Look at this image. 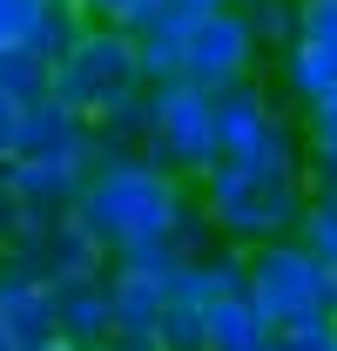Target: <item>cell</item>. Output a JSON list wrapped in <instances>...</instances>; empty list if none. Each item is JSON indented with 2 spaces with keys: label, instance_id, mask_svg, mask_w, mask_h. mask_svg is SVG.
<instances>
[{
  "label": "cell",
  "instance_id": "cell-1",
  "mask_svg": "<svg viewBox=\"0 0 337 351\" xmlns=\"http://www.w3.org/2000/svg\"><path fill=\"white\" fill-rule=\"evenodd\" d=\"M189 196H196V182H182L175 169L135 156V149H101V162L88 169L82 196H75V217L108 257H128L142 243H168Z\"/></svg>",
  "mask_w": 337,
  "mask_h": 351
},
{
  "label": "cell",
  "instance_id": "cell-2",
  "mask_svg": "<svg viewBox=\"0 0 337 351\" xmlns=\"http://www.w3.org/2000/svg\"><path fill=\"white\" fill-rule=\"evenodd\" d=\"M303 196H310V176L303 162H263V156H216L210 176H196V203L223 243L256 250L270 237H297L303 217Z\"/></svg>",
  "mask_w": 337,
  "mask_h": 351
},
{
  "label": "cell",
  "instance_id": "cell-3",
  "mask_svg": "<svg viewBox=\"0 0 337 351\" xmlns=\"http://www.w3.org/2000/svg\"><path fill=\"white\" fill-rule=\"evenodd\" d=\"M135 88H149L135 27H101V21H88L82 34L54 54V88H47V95H54L61 108H75L82 122H101L108 108H122Z\"/></svg>",
  "mask_w": 337,
  "mask_h": 351
},
{
  "label": "cell",
  "instance_id": "cell-4",
  "mask_svg": "<svg viewBox=\"0 0 337 351\" xmlns=\"http://www.w3.org/2000/svg\"><path fill=\"white\" fill-rule=\"evenodd\" d=\"M243 298L263 311L270 331L310 324L331 311V263L310 257L297 237H270V243L243 250Z\"/></svg>",
  "mask_w": 337,
  "mask_h": 351
},
{
  "label": "cell",
  "instance_id": "cell-5",
  "mask_svg": "<svg viewBox=\"0 0 337 351\" xmlns=\"http://www.w3.org/2000/svg\"><path fill=\"white\" fill-rule=\"evenodd\" d=\"M142 156L175 169L182 182L210 176V162L223 156L216 149V95L210 88H196L189 75L149 82V142H142Z\"/></svg>",
  "mask_w": 337,
  "mask_h": 351
},
{
  "label": "cell",
  "instance_id": "cell-6",
  "mask_svg": "<svg viewBox=\"0 0 337 351\" xmlns=\"http://www.w3.org/2000/svg\"><path fill=\"white\" fill-rule=\"evenodd\" d=\"M216 149L223 156H263V162H303V129L284 108L270 75L216 88Z\"/></svg>",
  "mask_w": 337,
  "mask_h": 351
},
{
  "label": "cell",
  "instance_id": "cell-7",
  "mask_svg": "<svg viewBox=\"0 0 337 351\" xmlns=\"http://www.w3.org/2000/svg\"><path fill=\"white\" fill-rule=\"evenodd\" d=\"M182 75L196 88H210V95L250 82V75H270V47L256 41L243 0H216L210 14L182 34Z\"/></svg>",
  "mask_w": 337,
  "mask_h": 351
},
{
  "label": "cell",
  "instance_id": "cell-8",
  "mask_svg": "<svg viewBox=\"0 0 337 351\" xmlns=\"http://www.w3.org/2000/svg\"><path fill=\"white\" fill-rule=\"evenodd\" d=\"M270 82L297 108L337 88V0H297V34L270 54Z\"/></svg>",
  "mask_w": 337,
  "mask_h": 351
},
{
  "label": "cell",
  "instance_id": "cell-9",
  "mask_svg": "<svg viewBox=\"0 0 337 351\" xmlns=\"http://www.w3.org/2000/svg\"><path fill=\"white\" fill-rule=\"evenodd\" d=\"M0 263L34 270V277H47V284H75V277H101V270H108V250H101V243L82 230V217L68 210V217H21Z\"/></svg>",
  "mask_w": 337,
  "mask_h": 351
},
{
  "label": "cell",
  "instance_id": "cell-10",
  "mask_svg": "<svg viewBox=\"0 0 337 351\" xmlns=\"http://www.w3.org/2000/svg\"><path fill=\"white\" fill-rule=\"evenodd\" d=\"M14 156H34V162H82V169H95V162H101V135H95V122H82L75 108H61L54 95H41V101L21 108ZM14 156H7V162H14Z\"/></svg>",
  "mask_w": 337,
  "mask_h": 351
},
{
  "label": "cell",
  "instance_id": "cell-11",
  "mask_svg": "<svg viewBox=\"0 0 337 351\" xmlns=\"http://www.w3.org/2000/svg\"><path fill=\"white\" fill-rule=\"evenodd\" d=\"M0 324L14 351H41V345H61V291L34 277V270H14L0 263Z\"/></svg>",
  "mask_w": 337,
  "mask_h": 351
},
{
  "label": "cell",
  "instance_id": "cell-12",
  "mask_svg": "<svg viewBox=\"0 0 337 351\" xmlns=\"http://www.w3.org/2000/svg\"><path fill=\"white\" fill-rule=\"evenodd\" d=\"M82 182H88L82 162H34V156L0 162V189L14 196L21 217H68L75 196H82Z\"/></svg>",
  "mask_w": 337,
  "mask_h": 351
},
{
  "label": "cell",
  "instance_id": "cell-13",
  "mask_svg": "<svg viewBox=\"0 0 337 351\" xmlns=\"http://www.w3.org/2000/svg\"><path fill=\"white\" fill-rule=\"evenodd\" d=\"M168 277L175 270H142V263L108 257V298H115V331L122 338H155L168 311Z\"/></svg>",
  "mask_w": 337,
  "mask_h": 351
},
{
  "label": "cell",
  "instance_id": "cell-14",
  "mask_svg": "<svg viewBox=\"0 0 337 351\" xmlns=\"http://www.w3.org/2000/svg\"><path fill=\"white\" fill-rule=\"evenodd\" d=\"M61 291V345L75 351H101L115 331V298H108V270L101 277H75V284H54Z\"/></svg>",
  "mask_w": 337,
  "mask_h": 351
},
{
  "label": "cell",
  "instance_id": "cell-15",
  "mask_svg": "<svg viewBox=\"0 0 337 351\" xmlns=\"http://www.w3.org/2000/svg\"><path fill=\"white\" fill-rule=\"evenodd\" d=\"M210 351H277V331L243 291H223L210 311Z\"/></svg>",
  "mask_w": 337,
  "mask_h": 351
},
{
  "label": "cell",
  "instance_id": "cell-16",
  "mask_svg": "<svg viewBox=\"0 0 337 351\" xmlns=\"http://www.w3.org/2000/svg\"><path fill=\"white\" fill-rule=\"evenodd\" d=\"M297 129H303V176L337 189V88L297 108Z\"/></svg>",
  "mask_w": 337,
  "mask_h": 351
},
{
  "label": "cell",
  "instance_id": "cell-17",
  "mask_svg": "<svg viewBox=\"0 0 337 351\" xmlns=\"http://www.w3.org/2000/svg\"><path fill=\"white\" fill-rule=\"evenodd\" d=\"M0 88H7V95H21V101H41L47 88H54V61H47L34 41L0 47Z\"/></svg>",
  "mask_w": 337,
  "mask_h": 351
},
{
  "label": "cell",
  "instance_id": "cell-18",
  "mask_svg": "<svg viewBox=\"0 0 337 351\" xmlns=\"http://www.w3.org/2000/svg\"><path fill=\"white\" fill-rule=\"evenodd\" d=\"M297 243H303L310 257L337 263V189H331V182H310L303 217H297Z\"/></svg>",
  "mask_w": 337,
  "mask_h": 351
},
{
  "label": "cell",
  "instance_id": "cell-19",
  "mask_svg": "<svg viewBox=\"0 0 337 351\" xmlns=\"http://www.w3.org/2000/svg\"><path fill=\"white\" fill-rule=\"evenodd\" d=\"M47 14H54V0H0V47H14V41L41 47Z\"/></svg>",
  "mask_w": 337,
  "mask_h": 351
},
{
  "label": "cell",
  "instance_id": "cell-20",
  "mask_svg": "<svg viewBox=\"0 0 337 351\" xmlns=\"http://www.w3.org/2000/svg\"><path fill=\"white\" fill-rule=\"evenodd\" d=\"M243 14H250L256 41L270 47V54H277V47L297 34V0H243Z\"/></svg>",
  "mask_w": 337,
  "mask_h": 351
},
{
  "label": "cell",
  "instance_id": "cell-21",
  "mask_svg": "<svg viewBox=\"0 0 337 351\" xmlns=\"http://www.w3.org/2000/svg\"><path fill=\"white\" fill-rule=\"evenodd\" d=\"M277 351H337V317H310V324H290V331H277Z\"/></svg>",
  "mask_w": 337,
  "mask_h": 351
},
{
  "label": "cell",
  "instance_id": "cell-22",
  "mask_svg": "<svg viewBox=\"0 0 337 351\" xmlns=\"http://www.w3.org/2000/svg\"><path fill=\"white\" fill-rule=\"evenodd\" d=\"M82 21H101V27H135L142 21V0H68Z\"/></svg>",
  "mask_w": 337,
  "mask_h": 351
},
{
  "label": "cell",
  "instance_id": "cell-23",
  "mask_svg": "<svg viewBox=\"0 0 337 351\" xmlns=\"http://www.w3.org/2000/svg\"><path fill=\"white\" fill-rule=\"evenodd\" d=\"M21 108H27V101H21V95H7V88H0V162H7V156H14V135H21Z\"/></svg>",
  "mask_w": 337,
  "mask_h": 351
},
{
  "label": "cell",
  "instance_id": "cell-24",
  "mask_svg": "<svg viewBox=\"0 0 337 351\" xmlns=\"http://www.w3.org/2000/svg\"><path fill=\"white\" fill-rule=\"evenodd\" d=\"M14 223H21V210H14V196L0 189V257H7V243H14Z\"/></svg>",
  "mask_w": 337,
  "mask_h": 351
},
{
  "label": "cell",
  "instance_id": "cell-25",
  "mask_svg": "<svg viewBox=\"0 0 337 351\" xmlns=\"http://www.w3.org/2000/svg\"><path fill=\"white\" fill-rule=\"evenodd\" d=\"M101 351H155V338H108Z\"/></svg>",
  "mask_w": 337,
  "mask_h": 351
},
{
  "label": "cell",
  "instance_id": "cell-26",
  "mask_svg": "<svg viewBox=\"0 0 337 351\" xmlns=\"http://www.w3.org/2000/svg\"><path fill=\"white\" fill-rule=\"evenodd\" d=\"M331 317H337V263H331Z\"/></svg>",
  "mask_w": 337,
  "mask_h": 351
},
{
  "label": "cell",
  "instance_id": "cell-27",
  "mask_svg": "<svg viewBox=\"0 0 337 351\" xmlns=\"http://www.w3.org/2000/svg\"><path fill=\"white\" fill-rule=\"evenodd\" d=\"M0 351H14V338H7V324H0Z\"/></svg>",
  "mask_w": 337,
  "mask_h": 351
},
{
  "label": "cell",
  "instance_id": "cell-28",
  "mask_svg": "<svg viewBox=\"0 0 337 351\" xmlns=\"http://www.w3.org/2000/svg\"><path fill=\"white\" fill-rule=\"evenodd\" d=\"M41 351H75V345H41Z\"/></svg>",
  "mask_w": 337,
  "mask_h": 351
},
{
  "label": "cell",
  "instance_id": "cell-29",
  "mask_svg": "<svg viewBox=\"0 0 337 351\" xmlns=\"http://www.w3.org/2000/svg\"><path fill=\"white\" fill-rule=\"evenodd\" d=\"M54 7H61V0H54Z\"/></svg>",
  "mask_w": 337,
  "mask_h": 351
}]
</instances>
